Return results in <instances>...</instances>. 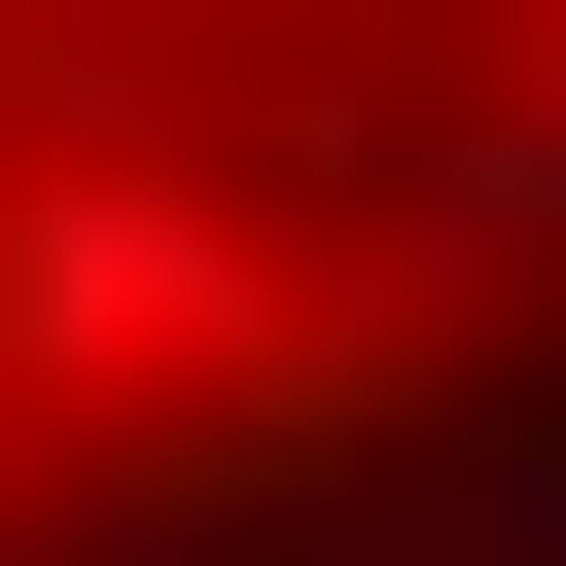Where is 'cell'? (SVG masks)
I'll return each instance as SVG.
<instances>
[{"instance_id": "cell-1", "label": "cell", "mask_w": 566, "mask_h": 566, "mask_svg": "<svg viewBox=\"0 0 566 566\" xmlns=\"http://www.w3.org/2000/svg\"><path fill=\"white\" fill-rule=\"evenodd\" d=\"M248 354H283V248H248V177H212V142H142V106H106V142H35V177H0V389H35V424H142V460H177Z\"/></svg>"}]
</instances>
